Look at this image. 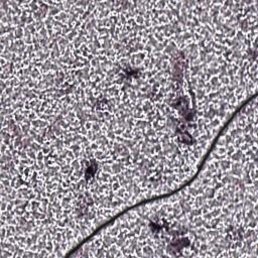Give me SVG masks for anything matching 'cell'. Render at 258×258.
<instances>
[{"label": "cell", "instance_id": "6da1fadb", "mask_svg": "<svg viewBox=\"0 0 258 258\" xmlns=\"http://www.w3.org/2000/svg\"><path fill=\"white\" fill-rule=\"evenodd\" d=\"M256 168L244 154L215 146L190 181L141 206L148 253L256 257Z\"/></svg>", "mask_w": 258, "mask_h": 258}]
</instances>
